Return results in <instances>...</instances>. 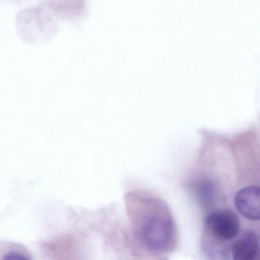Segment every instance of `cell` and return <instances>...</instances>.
Listing matches in <instances>:
<instances>
[{"mask_svg":"<svg viewBox=\"0 0 260 260\" xmlns=\"http://www.w3.org/2000/svg\"><path fill=\"white\" fill-rule=\"evenodd\" d=\"M233 260H258L259 244L256 234L246 232L232 246Z\"/></svg>","mask_w":260,"mask_h":260,"instance_id":"277c9868","label":"cell"},{"mask_svg":"<svg viewBox=\"0 0 260 260\" xmlns=\"http://www.w3.org/2000/svg\"><path fill=\"white\" fill-rule=\"evenodd\" d=\"M138 220V232L152 250L167 251L175 240V226L168 210L156 200H147Z\"/></svg>","mask_w":260,"mask_h":260,"instance_id":"6da1fadb","label":"cell"},{"mask_svg":"<svg viewBox=\"0 0 260 260\" xmlns=\"http://www.w3.org/2000/svg\"><path fill=\"white\" fill-rule=\"evenodd\" d=\"M211 185H208L207 183H203L199 185V194L202 196V199L205 201V203H208V202L211 200L213 194V189L211 188Z\"/></svg>","mask_w":260,"mask_h":260,"instance_id":"5b68a950","label":"cell"},{"mask_svg":"<svg viewBox=\"0 0 260 260\" xmlns=\"http://www.w3.org/2000/svg\"><path fill=\"white\" fill-rule=\"evenodd\" d=\"M234 205L243 217L251 220H258L260 216L258 186H249L240 189L234 198Z\"/></svg>","mask_w":260,"mask_h":260,"instance_id":"3957f363","label":"cell"},{"mask_svg":"<svg viewBox=\"0 0 260 260\" xmlns=\"http://www.w3.org/2000/svg\"><path fill=\"white\" fill-rule=\"evenodd\" d=\"M206 223L210 232L220 240H231L240 231V219L231 210L213 211L207 217Z\"/></svg>","mask_w":260,"mask_h":260,"instance_id":"7a4b0ae2","label":"cell"},{"mask_svg":"<svg viewBox=\"0 0 260 260\" xmlns=\"http://www.w3.org/2000/svg\"><path fill=\"white\" fill-rule=\"evenodd\" d=\"M2 260H31L26 255L19 252H10L3 258Z\"/></svg>","mask_w":260,"mask_h":260,"instance_id":"8992f818","label":"cell"}]
</instances>
